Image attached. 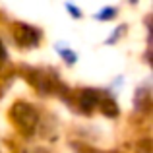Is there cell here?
Returning a JSON list of instances; mask_svg holds the SVG:
<instances>
[{
	"instance_id": "cell-1",
	"label": "cell",
	"mask_w": 153,
	"mask_h": 153,
	"mask_svg": "<svg viewBox=\"0 0 153 153\" xmlns=\"http://www.w3.org/2000/svg\"><path fill=\"white\" fill-rule=\"evenodd\" d=\"M12 118L23 132H33V128L39 122V114L35 111V107H31L27 103H16L12 107Z\"/></svg>"
},
{
	"instance_id": "cell-2",
	"label": "cell",
	"mask_w": 153,
	"mask_h": 153,
	"mask_svg": "<svg viewBox=\"0 0 153 153\" xmlns=\"http://www.w3.org/2000/svg\"><path fill=\"white\" fill-rule=\"evenodd\" d=\"M16 39H18V43L22 47H35L39 43V31L35 29V27L19 23L18 31H16Z\"/></svg>"
},
{
	"instance_id": "cell-3",
	"label": "cell",
	"mask_w": 153,
	"mask_h": 153,
	"mask_svg": "<svg viewBox=\"0 0 153 153\" xmlns=\"http://www.w3.org/2000/svg\"><path fill=\"white\" fill-rule=\"evenodd\" d=\"M101 101V93H99L97 89H83L82 93H79V107L83 108V111H91V108H95Z\"/></svg>"
},
{
	"instance_id": "cell-4",
	"label": "cell",
	"mask_w": 153,
	"mask_h": 153,
	"mask_svg": "<svg viewBox=\"0 0 153 153\" xmlns=\"http://www.w3.org/2000/svg\"><path fill=\"white\" fill-rule=\"evenodd\" d=\"M136 107L142 108V111H146L149 107V93H147V89L136 91Z\"/></svg>"
},
{
	"instance_id": "cell-5",
	"label": "cell",
	"mask_w": 153,
	"mask_h": 153,
	"mask_svg": "<svg viewBox=\"0 0 153 153\" xmlns=\"http://www.w3.org/2000/svg\"><path fill=\"white\" fill-rule=\"evenodd\" d=\"M103 112L107 116H116L118 114V108H116V103L112 101L111 97H107V101H103Z\"/></svg>"
},
{
	"instance_id": "cell-6",
	"label": "cell",
	"mask_w": 153,
	"mask_h": 153,
	"mask_svg": "<svg viewBox=\"0 0 153 153\" xmlns=\"http://www.w3.org/2000/svg\"><path fill=\"white\" fill-rule=\"evenodd\" d=\"M114 14H116L114 8H105V10H101L97 14V19H112V18H114Z\"/></svg>"
},
{
	"instance_id": "cell-7",
	"label": "cell",
	"mask_w": 153,
	"mask_h": 153,
	"mask_svg": "<svg viewBox=\"0 0 153 153\" xmlns=\"http://www.w3.org/2000/svg\"><path fill=\"white\" fill-rule=\"evenodd\" d=\"M58 52L64 56V60H66L68 64H74V62H76V54H74V52H70V51H64V49H58Z\"/></svg>"
},
{
	"instance_id": "cell-8",
	"label": "cell",
	"mask_w": 153,
	"mask_h": 153,
	"mask_svg": "<svg viewBox=\"0 0 153 153\" xmlns=\"http://www.w3.org/2000/svg\"><path fill=\"white\" fill-rule=\"evenodd\" d=\"M4 60H6V49H4V43L0 39V62H4Z\"/></svg>"
},
{
	"instance_id": "cell-9",
	"label": "cell",
	"mask_w": 153,
	"mask_h": 153,
	"mask_svg": "<svg viewBox=\"0 0 153 153\" xmlns=\"http://www.w3.org/2000/svg\"><path fill=\"white\" fill-rule=\"evenodd\" d=\"M68 10H70L72 12V14H74V18H79V10H78V8H74V6H72V4H68Z\"/></svg>"
}]
</instances>
